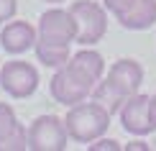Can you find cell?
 I'll use <instances>...</instances> for the list:
<instances>
[{"label":"cell","mask_w":156,"mask_h":151,"mask_svg":"<svg viewBox=\"0 0 156 151\" xmlns=\"http://www.w3.org/2000/svg\"><path fill=\"white\" fill-rule=\"evenodd\" d=\"M105 80L113 84L123 97H131V95L138 92L141 84H144V67H141L136 59H118V62L110 64Z\"/></svg>","instance_id":"ba28073f"},{"label":"cell","mask_w":156,"mask_h":151,"mask_svg":"<svg viewBox=\"0 0 156 151\" xmlns=\"http://www.w3.org/2000/svg\"><path fill=\"white\" fill-rule=\"evenodd\" d=\"M69 10L74 13L77 26H80V34L77 41L82 46H95L97 41H102L108 31V8L95 0H74L69 5Z\"/></svg>","instance_id":"3957f363"},{"label":"cell","mask_w":156,"mask_h":151,"mask_svg":"<svg viewBox=\"0 0 156 151\" xmlns=\"http://www.w3.org/2000/svg\"><path fill=\"white\" fill-rule=\"evenodd\" d=\"M151 120H154V128H156V92L151 95Z\"/></svg>","instance_id":"ffe728a7"},{"label":"cell","mask_w":156,"mask_h":151,"mask_svg":"<svg viewBox=\"0 0 156 151\" xmlns=\"http://www.w3.org/2000/svg\"><path fill=\"white\" fill-rule=\"evenodd\" d=\"M36 28H38V38L54 41V44H72L77 41V34H80L74 13L62 10V8H51L46 13H41Z\"/></svg>","instance_id":"5b68a950"},{"label":"cell","mask_w":156,"mask_h":151,"mask_svg":"<svg viewBox=\"0 0 156 151\" xmlns=\"http://www.w3.org/2000/svg\"><path fill=\"white\" fill-rule=\"evenodd\" d=\"M26 149H31V141H28V131H26L23 123H18L8 136L0 138V151H26Z\"/></svg>","instance_id":"5bb4252c"},{"label":"cell","mask_w":156,"mask_h":151,"mask_svg":"<svg viewBox=\"0 0 156 151\" xmlns=\"http://www.w3.org/2000/svg\"><path fill=\"white\" fill-rule=\"evenodd\" d=\"M69 62H72L77 69H82L84 74H87L90 80H95V82H100L102 77H105V59H102V54H100V51H95V49L77 51Z\"/></svg>","instance_id":"7c38bea8"},{"label":"cell","mask_w":156,"mask_h":151,"mask_svg":"<svg viewBox=\"0 0 156 151\" xmlns=\"http://www.w3.org/2000/svg\"><path fill=\"white\" fill-rule=\"evenodd\" d=\"M95 84H97L95 80H90L82 69H77L69 62L54 72V77L49 82V90H51V97L56 102H62L64 108H72V105L87 100V95H92Z\"/></svg>","instance_id":"7a4b0ae2"},{"label":"cell","mask_w":156,"mask_h":151,"mask_svg":"<svg viewBox=\"0 0 156 151\" xmlns=\"http://www.w3.org/2000/svg\"><path fill=\"white\" fill-rule=\"evenodd\" d=\"M0 87L10 97H31L38 87V72L28 62H5L0 67Z\"/></svg>","instance_id":"8992f818"},{"label":"cell","mask_w":156,"mask_h":151,"mask_svg":"<svg viewBox=\"0 0 156 151\" xmlns=\"http://www.w3.org/2000/svg\"><path fill=\"white\" fill-rule=\"evenodd\" d=\"M16 126H18L16 110H13L8 102H0V138H3V136H8Z\"/></svg>","instance_id":"9a60e30c"},{"label":"cell","mask_w":156,"mask_h":151,"mask_svg":"<svg viewBox=\"0 0 156 151\" xmlns=\"http://www.w3.org/2000/svg\"><path fill=\"white\" fill-rule=\"evenodd\" d=\"M28 141L34 151H64L69 131L59 115H38L28 126Z\"/></svg>","instance_id":"277c9868"},{"label":"cell","mask_w":156,"mask_h":151,"mask_svg":"<svg viewBox=\"0 0 156 151\" xmlns=\"http://www.w3.org/2000/svg\"><path fill=\"white\" fill-rule=\"evenodd\" d=\"M46 3H62V0H46Z\"/></svg>","instance_id":"44dd1931"},{"label":"cell","mask_w":156,"mask_h":151,"mask_svg":"<svg viewBox=\"0 0 156 151\" xmlns=\"http://www.w3.org/2000/svg\"><path fill=\"white\" fill-rule=\"evenodd\" d=\"M123 28L128 31H146L156 23V0H136L128 10H123L120 16H115Z\"/></svg>","instance_id":"30bf717a"},{"label":"cell","mask_w":156,"mask_h":151,"mask_svg":"<svg viewBox=\"0 0 156 151\" xmlns=\"http://www.w3.org/2000/svg\"><path fill=\"white\" fill-rule=\"evenodd\" d=\"M120 143L113 138H97V143H90V151H118Z\"/></svg>","instance_id":"ac0fdd59"},{"label":"cell","mask_w":156,"mask_h":151,"mask_svg":"<svg viewBox=\"0 0 156 151\" xmlns=\"http://www.w3.org/2000/svg\"><path fill=\"white\" fill-rule=\"evenodd\" d=\"M16 10H18L16 0H0V26L13 21V18H16Z\"/></svg>","instance_id":"2e32d148"},{"label":"cell","mask_w":156,"mask_h":151,"mask_svg":"<svg viewBox=\"0 0 156 151\" xmlns=\"http://www.w3.org/2000/svg\"><path fill=\"white\" fill-rule=\"evenodd\" d=\"M110 115L102 105L92 102H77L67 110V118H64V126L69 131V138L77 143H95L97 138L108 133L110 126Z\"/></svg>","instance_id":"6da1fadb"},{"label":"cell","mask_w":156,"mask_h":151,"mask_svg":"<svg viewBox=\"0 0 156 151\" xmlns=\"http://www.w3.org/2000/svg\"><path fill=\"white\" fill-rule=\"evenodd\" d=\"M38 41V28H34L28 21H8L0 31V46L5 54H26L28 49H34Z\"/></svg>","instance_id":"9c48e42d"},{"label":"cell","mask_w":156,"mask_h":151,"mask_svg":"<svg viewBox=\"0 0 156 151\" xmlns=\"http://www.w3.org/2000/svg\"><path fill=\"white\" fill-rule=\"evenodd\" d=\"M136 0H102V5L108 8V13H113V16H120L123 10H128Z\"/></svg>","instance_id":"e0dca14e"},{"label":"cell","mask_w":156,"mask_h":151,"mask_svg":"<svg viewBox=\"0 0 156 151\" xmlns=\"http://www.w3.org/2000/svg\"><path fill=\"white\" fill-rule=\"evenodd\" d=\"M120 126L126 133H133V136H146L151 133L154 128V120H151V97L148 95H141L136 92L131 95L120 108Z\"/></svg>","instance_id":"52a82bcc"},{"label":"cell","mask_w":156,"mask_h":151,"mask_svg":"<svg viewBox=\"0 0 156 151\" xmlns=\"http://www.w3.org/2000/svg\"><path fill=\"white\" fill-rule=\"evenodd\" d=\"M126 151H148V143H144V141H131V143H126Z\"/></svg>","instance_id":"d6986e66"},{"label":"cell","mask_w":156,"mask_h":151,"mask_svg":"<svg viewBox=\"0 0 156 151\" xmlns=\"http://www.w3.org/2000/svg\"><path fill=\"white\" fill-rule=\"evenodd\" d=\"M36 59L44 64V67H51V69H59L64 64H69V44H54V41H44V38H38L36 41Z\"/></svg>","instance_id":"8fae6325"},{"label":"cell","mask_w":156,"mask_h":151,"mask_svg":"<svg viewBox=\"0 0 156 151\" xmlns=\"http://www.w3.org/2000/svg\"><path fill=\"white\" fill-rule=\"evenodd\" d=\"M92 100H95L97 105H102V108H105L110 115H115V113H120L123 102H126L128 97H123L118 90H115L113 84H110L105 77H102V80L95 84V90H92Z\"/></svg>","instance_id":"4fadbf2b"}]
</instances>
